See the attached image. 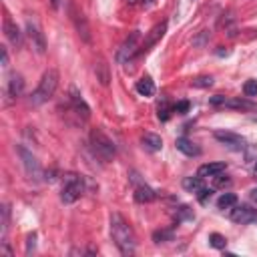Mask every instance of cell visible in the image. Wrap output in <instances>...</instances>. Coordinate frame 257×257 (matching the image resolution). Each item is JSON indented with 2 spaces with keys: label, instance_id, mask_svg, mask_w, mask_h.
I'll list each match as a JSON object with an SVG mask.
<instances>
[{
  "label": "cell",
  "instance_id": "cell-36",
  "mask_svg": "<svg viewBox=\"0 0 257 257\" xmlns=\"http://www.w3.org/2000/svg\"><path fill=\"white\" fill-rule=\"evenodd\" d=\"M50 6H52V8H58V6H60V0H50Z\"/></svg>",
  "mask_w": 257,
  "mask_h": 257
},
{
  "label": "cell",
  "instance_id": "cell-35",
  "mask_svg": "<svg viewBox=\"0 0 257 257\" xmlns=\"http://www.w3.org/2000/svg\"><path fill=\"white\" fill-rule=\"evenodd\" d=\"M249 197H251V201H253V203H257V189H253V191H251V195H249Z\"/></svg>",
  "mask_w": 257,
  "mask_h": 257
},
{
  "label": "cell",
  "instance_id": "cell-32",
  "mask_svg": "<svg viewBox=\"0 0 257 257\" xmlns=\"http://www.w3.org/2000/svg\"><path fill=\"white\" fill-rule=\"evenodd\" d=\"M209 103H211L213 107H223L225 96H223V94H215V96H211V99H209Z\"/></svg>",
  "mask_w": 257,
  "mask_h": 257
},
{
  "label": "cell",
  "instance_id": "cell-4",
  "mask_svg": "<svg viewBox=\"0 0 257 257\" xmlns=\"http://www.w3.org/2000/svg\"><path fill=\"white\" fill-rule=\"evenodd\" d=\"M90 145H92L94 153L99 155L103 161H113L115 155H117L115 143L101 131V128H94V131L90 133Z\"/></svg>",
  "mask_w": 257,
  "mask_h": 257
},
{
  "label": "cell",
  "instance_id": "cell-26",
  "mask_svg": "<svg viewBox=\"0 0 257 257\" xmlns=\"http://www.w3.org/2000/svg\"><path fill=\"white\" fill-rule=\"evenodd\" d=\"M157 111H159L157 115H159V119H161V121H167V119L171 117V113H173V109L169 107V103H167V101H161V103H159V107H157Z\"/></svg>",
  "mask_w": 257,
  "mask_h": 257
},
{
  "label": "cell",
  "instance_id": "cell-19",
  "mask_svg": "<svg viewBox=\"0 0 257 257\" xmlns=\"http://www.w3.org/2000/svg\"><path fill=\"white\" fill-rule=\"evenodd\" d=\"M94 73H96V79L101 81V85L103 86H107L109 85V64L105 62V60H99V62H94Z\"/></svg>",
  "mask_w": 257,
  "mask_h": 257
},
{
  "label": "cell",
  "instance_id": "cell-22",
  "mask_svg": "<svg viewBox=\"0 0 257 257\" xmlns=\"http://www.w3.org/2000/svg\"><path fill=\"white\" fill-rule=\"evenodd\" d=\"M75 20H77V30H79V35L83 37V41H85V43H90V30H88V24H86L85 16H83V14H77Z\"/></svg>",
  "mask_w": 257,
  "mask_h": 257
},
{
  "label": "cell",
  "instance_id": "cell-38",
  "mask_svg": "<svg viewBox=\"0 0 257 257\" xmlns=\"http://www.w3.org/2000/svg\"><path fill=\"white\" fill-rule=\"evenodd\" d=\"M127 2H128V4H137V0H127Z\"/></svg>",
  "mask_w": 257,
  "mask_h": 257
},
{
  "label": "cell",
  "instance_id": "cell-25",
  "mask_svg": "<svg viewBox=\"0 0 257 257\" xmlns=\"http://www.w3.org/2000/svg\"><path fill=\"white\" fill-rule=\"evenodd\" d=\"M209 243H211V247H215V249H225V245H227V239H225L221 233H211V235H209Z\"/></svg>",
  "mask_w": 257,
  "mask_h": 257
},
{
  "label": "cell",
  "instance_id": "cell-7",
  "mask_svg": "<svg viewBox=\"0 0 257 257\" xmlns=\"http://www.w3.org/2000/svg\"><path fill=\"white\" fill-rule=\"evenodd\" d=\"M167 32V22L163 20V22H159V24H155L151 30H149V35H147V39H145V43L141 44V50H139V54H143V52H147L151 46H155L161 39H163V35Z\"/></svg>",
  "mask_w": 257,
  "mask_h": 257
},
{
  "label": "cell",
  "instance_id": "cell-23",
  "mask_svg": "<svg viewBox=\"0 0 257 257\" xmlns=\"http://www.w3.org/2000/svg\"><path fill=\"white\" fill-rule=\"evenodd\" d=\"M223 107H227V109H251V101H245V99H229V96H225V103Z\"/></svg>",
  "mask_w": 257,
  "mask_h": 257
},
{
  "label": "cell",
  "instance_id": "cell-13",
  "mask_svg": "<svg viewBox=\"0 0 257 257\" xmlns=\"http://www.w3.org/2000/svg\"><path fill=\"white\" fill-rule=\"evenodd\" d=\"M225 169H227V165L225 163H221V161H217V163H205V165H201L199 169H197V175L201 177V179H207V177H217V175H221Z\"/></svg>",
  "mask_w": 257,
  "mask_h": 257
},
{
  "label": "cell",
  "instance_id": "cell-15",
  "mask_svg": "<svg viewBox=\"0 0 257 257\" xmlns=\"http://www.w3.org/2000/svg\"><path fill=\"white\" fill-rule=\"evenodd\" d=\"M155 197H157V193L149 185H139L135 189V201L137 203H151V201H155Z\"/></svg>",
  "mask_w": 257,
  "mask_h": 257
},
{
  "label": "cell",
  "instance_id": "cell-6",
  "mask_svg": "<svg viewBox=\"0 0 257 257\" xmlns=\"http://www.w3.org/2000/svg\"><path fill=\"white\" fill-rule=\"evenodd\" d=\"M18 153H20V159H22V165H24V171H26L28 179H35V181L41 179L43 169H41V165H39L37 157L32 155L26 147H22V145H18Z\"/></svg>",
  "mask_w": 257,
  "mask_h": 257
},
{
  "label": "cell",
  "instance_id": "cell-12",
  "mask_svg": "<svg viewBox=\"0 0 257 257\" xmlns=\"http://www.w3.org/2000/svg\"><path fill=\"white\" fill-rule=\"evenodd\" d=\"M4 37L8 39V43L12 44V46H20V43H22V32H20V28L12 22V18L6 14L4 16Z\"/></svg>",
  "mask_w": 257,
  "mask_h": 257
},
{
  "label": "cell",
  "instance_id": "cell-11",
  "mask_svg": "<svg viewBox=\"0 0 257 257\" xmlns=\"http://www.w3.org/2000/svg\"><path fill=\"white\" fill-rule=\"evenodd\" d=\"M71 105H73V111L79 115V117H83L85 121L90 117V109H88V105L85 103V99L81 96V92L77 90V86H71Z\"/></svg>",
  "mask_w": 257,
  "mask_h": 257
},
{
  "label": "cell",
  "instance_id": "cell-29",
  "mask_svg": "<svg viewBox=\"0 0 257 257\" xmlns=\"http://www.w3.org/2000/svg\"><path fill=\"white\" fill-rule=\"evenodd\" d=\"M243 92H245V96H257V81H255V79H249V81L243 85Z\"/></svg>",
  "mask_w": 257,
  "mask_h": 257
},
{
  "label": "cell",
  "instance_id": "cell-39",
  "mask_svg": "<svg viewBox=\"0 0 257 257\" xmlns=\"http://www.w3.org/2000/svg\"><path fill=\"white\" fill-rule=\"evenodd\" d=\"M253 173H255V177H257V163H255V169H253Z\"/></svg>",
  "mask_w": 257,
  "mask_h": 257
},
{
  "label": "cell",
  "instance_id": "cell-31",
  "mask_svg": "<svg viewBox=\"0 0 257 257\" xmlns=\"http://www.w3.org/2000/svg\"><path fill=\"white\" fill-rule=\"evenodd\" d=\"M35 241H37V233H32V235H28V243H26V253H28V255H30L32 251H35V245H37Z\"/></svg>",
  "mask_w": 257,
  "mask_h": 257
},
{
  "label": "cell",
  "instance_id": "cell-14",
  "mask_svg": "<svg viewBox=\"0 0 257 257\" xmlns=\"http://www.w3.org/2000/svg\"><path fill=\"white\" fill-rule=\"evenodd\" d=\"M177 149L183 153V155H187V157H199L201 155V149L193 143V141H189V139H185V137H179L177 139Z\"/></svg>",
  "mask_w": 257,
  "mask_h": 257
},
{
  "label": "cell",
  "instance_id": "cell-28",
  "mask_svg": "<svg viewBox=\"0 0 257 257\" xmlns=\"http://www.w3.org/2000/svg\"><path fill=\"white\" fill-rule=\"evenodd\" d=\"M195 215H193V211H191V207H187V205H183V207H179L177 209V215H175V219H177V223H181V221H185V219H193Z\"/></svg>",
  "mask_w": 257,
  "mask_h": 257
},
{
  "label": "cell",
  "instance_id": "cell-2",
  "mask_svg": "<svg viewBox=\"0 0 257 257\" xmlns=\"http://www.w3.org/2000/svg\"><path fill=\"white\" fill-rule=\"evenodd\" d=\"M56 86H58V71H56V69H48V71L43 75V79H41L37 90L32 92L30 105H32V107L44 105V103L50 99V96L56 92Z\"/></svg>",
  "mask_w": 257,
  "mask_h": 257
},
{
  "label": "cell",
  "instance_id": "cell-17",
  "mask_svg": "<svg viewBox=\"0 0 257 257\" xmlns=\"http://www.w3.org/2000/svg\"><path fill=\"white\" fill-rule=\"evenodd\" d=\"M22 90H24V79L20 75H12L8 81V96L16 99V96L22 94Z\"/></svg>",
  "mask_w": 257,
  "mask_h": 257
},
{
  "label": "cell",
  "instance_id": "cell-8",
  "mask_svg": "<svg viewBox=\"0 0 257 257\" xmlns=\"http://www.w3.org/2000/svg\"><path fill=\"white\" fill-rule=\"evenodd\" d=\"M215 139L225 145V147H229L233 151H241L245 147V139L239 137L237 133H231V131H215Z\"/></svg>",
  "mask_w": 257,
  "mask_h": 257
},
{
  "label": "cell",
  "instance_id": "cell-18",
  "mask_svg": "<svg viewBox=\"0 0 257 257\" xmlns=\"http://www.w3.org/2000/svg\"><path fill=\"white\" fill-rule=\"evenodd\" d=\"M137 92L141 96H153L155 94V83L151 81V77H143L141 81H137Z\"/></svg>",
  "mask_w": 257,
  "mask_h": 257
},
{
  "label": "cell",
  "instance_id": "cell-1",
  "mask_svg": "<svg viewBox=\"0 0 257 257\" xmlns=\"http://www.w3.org/2000/svg\"><path fill=\"white\" fill-rule=\"evenodd\" d=\"M111 235H113V241L123 255H133L135 253V249H137L135 231H133L131 225L125 221V217L121 213L111 215Z\"/></svg>",
  "mask_w": 257,
  "mask_h": 257
},
{
  "label": "cell",
  "instance_id": "cell-24",
  "mask_svg": "<svg viewBox=\"0 0 257 257\" xmlns=\"http://www.w3.org/2000/svg\"><path fill=\"white\" fill-rule=\"evenodd\" d=\"M153 241L155 243H165V241H173V229H161L153 233Z\"/></svg>",
  "mask_w": 257,
  "mask_h": 257
},
{
  "label": "cell",
  "instance_id": "cell-27",
  "mask_svg": "<svg viewBox=\"0 0 257 257\" xmlns=\"http://www.w3.org/2000/svg\"><path fill=\"white\" fill-rule=\"evenodd\" d=\"M195 88H209L211 85H213V77H207V75H203V77H197L195 81L191 83Z\"/></svg>",
  "mask_w": 257,
  "mask_h": 257
},
{
  "label": "cell",
  "instance_id": "cell-3",
  "mask_svg": "<svg viewBox=\"0 0 257 257\" xmlns=\"http://www.w3.org/2000/svg\"><path fill=\"white\" fill-rule=\"evenodd\" d=\"M83 193H85V183H83V179L79 175H75V173L64 175L62 191H60V201L64 205H73L75 201H79Z\"/></svg>",
  "mask_w": 257,
  "mask_h": 257
},
{
  "label": "cell",
  "instance_id": "cell-20",
  "mask_svg": "<svg viewBox=\"0 0 257 257\" xmlns=\"http://www.w3.org/2000/svg\"><path fill=\"white\" fill-rule=\"evenodd\" d=\"M183 189L189 191V193H199L203 189V179L197 175V177H185L183 179Z\"/></svg>",
  "mask_w": 257,
  "mask_h": 257
},
{
  "label": "cell",
  "instance_id": "cell-33",
  "mask_svg": "<svg viewBox=\"0 0 257 257\" xmlns=\"http://www.w3.org/2000/svg\"><path fill=\"white\" fill-rule=\"evenodd\" d=\"M215 179V187H225V185H229V179H223L221 175H217V177H213Z\"/></svg>",
  "mask_w": 257,
  "mask_h": 257
},
{
  "label": "cell",
  "instance_id": "cell-16",
  "mask_svg": "<svg viewBox=\"0 0 257 257\" xmlns=\"http://www.w3.org/2000/svg\"><path fill=\"white\" fill-rule=\"evenodd\" d=\"M141 141H143V147L151 153H157V151H161V147H163V141H161V137L155 135V133H145Z\"/></svg>",
  "mask_w": 257,
  "mask_h": 257
},
{
  "label": "cell",
  "instance_id": "cell-21",
  "mask_svg": "<svg viewBox=\"0 0 257 257\" xmlns=\"http://www.w3.org/2000/svg\"><path fill=\"white\" fill-rule=\"evenodd\" d=\"M237 205V195L235 193H223V195L217 199V207L219 209H231V207H235Z\"/></svg>",
  "mask_w": 257,
  "mask_h": 257
},
{
  "label": "cell",
  "instance_id": "cell-34",
  "mask_svg": "<svg viewBox=\"0 0 257 257\" xmlns=\"http://www.w3.org/2000/svg\"><path fill=\"white\" fill-rule=\"evenodd\" d=\"M0 52H2V67H8V48L0 46Z\"/></svg>",
  "mask_w": 257,
  "mask_h": 257
},
{
  "label": "cell",
  "instance_id": "cell-37",
  "mask_svg": "<svg viewBox=\"0 0 257 257\" xmlns=\"http://www.w3.org/2000/svg\"><path fill=\"white\" fill-rule=\"evenodd\" d=\"M153 2H155V0H143V4H145V6H151Z\"/></svg>",
  "mask_w": 257,
  "mask_h": 257
},
{
  "label": "cell",
  "instance_id": "cell-5",
  "mask_svg": "<svg viewBox=\"0 0 257 257\" xmlns=\"http://www.w3.org/2000/svg\"><path fill=\"white\" fill-rule=\"evenodd\" d=\"M139 41H141V32H139V30L131 32V35L127 37V41H125V43L121 44V48L117 50V60H119L121 64H123V62H128L133 56L139 54V50H141Z\"/></svg>",
  "mask_w": 257,
  "mask_h": 257
},
{
  "label": "cell",
  "instance_id": "cell-30",
  "mask_svg": "<svg viewBox=\"0 0 257 257\" xmlns=\"http://www.w3.org/2000/svg\"><path fill=\"white\" fill-rule=\"evenodd\" d=\"M173 111L179 113V115H185V113L189 111V103H187V101H181V103H177V105L173 107Z\"/></svg>",
  "mask_w": 257,
  "mask_h": 257
},
{
  "label": "cell",
  "instance_id": "cell-10",
  "mask_svg": "<svg viewBox=\"0 0 257 257\" xmlns=\"http://www.w3.org/2000/svg\"><path fill=\"white\" fill-rule=\"evenodd\" d=\"M26 30H28V39H30V43H32V48H37L39 54H44V50H46V41H44V35L41 32V28H39L35 22H32V20H28Z\"/></svg>",
  "mask_w": 257,
  "mask_h": 257
},
{
  "label": "cell",
  "instance_id": "cell-9",
  "mask_svg": "<svg viewBox=\"0 0 257 257\" xmlns=\"http://www.w3.org/2000/svg\"><path fill=\"white\" fill-rule=\"evenodd\" d=\"M231 221L239 223V225H249L257 221V209L249 207V205H239L231 211Z\"/></svg>",
  "mask_w": 257,
  "mask_h": 257
}]
</instances>
